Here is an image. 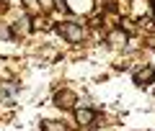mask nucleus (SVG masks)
Listing matches in <instances>:
<instances>
[{
    "label": "nucleus",
    "instance_id": "obj_1",
    "mask_svg": "<svg viewBox=\"0 0 155 131\" xmlns=\"http://www.w3.org/2000/svg\"><path fill=\"white\" fill-rule=\"evenodd\" d=\"M57 33L60 36H65L67 41H83V36H85V28L80 26V23H60L57 26Z\"/></svg>",
    "mask_w": 155,
    "mask_h": 131
},
{
    "label": "nucleus",
    "instance_id": "obj_2",
    "mask_svg": "<svg viewBox=\"0 0 155 131\" xmlns=\"http://www.w3.org/2000/svg\"><path fill=\"white\" fill-rule=\"evenodd\" d=\"M18 98V82L16 80H3L0 82V100L3 103H13Z\"/></svg>",
    "mask_w": 155,
    "mask_h": 131
},
{
    "label": "nucleus",
    "instance_id": "obj_3",
    "mask_svg": "<svg viewBox=\"0 0 155 131\" xmlns=\"http://www.w3.org/2000/svg\"><path fill=\"white\" fill-rule=\"evenodd\" d=\"M54 105L62 108V111H72V108H78V98L70 90H60V93L54 95Z\"/></svg>",
    "mask_w": 155,
    "mask_h": 131
},
{
    "label": "nucleus",
    "instance_id": "obj_4",
    "mask_svg": "<svg viewBox=\"0 0 155 131\" xmlns=\"http://www.w3.org/2000/svg\"><path fill=\"white\" fill-rule=\"evenodd\" d=\"M96 118V111L93 108H75V121L78 126H91Z\"/></svg>",
    "mask_w": 155,
    "mask_h": 131
},
{
    "label": "nucleus",
    "instance_id": "obj_5",
    "mask_svg": "<svg viewBox=\"0 0 155 131\" xmlns=\"http://www.w3.org/2000/svg\"><path fill=\"white\" fill-rule=\"evenodd\" d=\"M153 67H142V70H137L134 72V85H140V87H147L150 82H153Z\"/></svg>",
    "mask_w": 155,
    "mask_h": 131
},
{
    "label": "nucleus",
    "instance_id": "obj_6",
    "mask_svg": "<svg viewBox=\"0 0 155 131\" xmlns=\"http://www.w3.org/2000/svg\"><path fill=\"white\" fill-rule=\"evenodd\" d=\"M31 26H34V23L28 21V16H21V18H18V23H13V26H11V33H13V36H26V33L31 31Z\"/></svg>",
    "mask_w": 155,
    "mask_h": 131
},
{
    "label": "nucleus",
    "instance_id": "obj_7",
    "mask_svg": "<svg viewBox=\"0 0 155 131\" xmlns=\"http://www.w3.org/2000/svg\"><path fill=\"white\" fill-rule=\"evenodd\" d=\"M150 13V0H132V18H145Z\"/></svg>",
    "mask_w": 155,
    "mask_h": 131
},
{
    "label": "nucleus",
    "instance_id": "obj_8",
    "mask_svg": "<svg viewBox=\"0 0 155 131\" xmlns=\"http://www.w3.org/2000/svg\"><path fill=\"white\" fill-rule=\"evenodd\" d=\"M41 129L44 131H67V126L62 121H52V118H44L41 121Z\"/></svg>",
    "mask_w": 155,
    "mask_h": 131
},
{
    "label": "nucleus",
    "instance_id": "obj_9",
    "mask_svg": "<svg viewBox=\"0 0 155 131\" xmlns=\"http://www.w3.org/2000/svg\"><path fill=\"white\" fill-rule=\"evenodd\" d=\"M109 44H111V46H124V44H127V33H124V31H114L109 36Z\"/></svg>",
    "mask_w": 155,
    "mask_h": 131
},
{
    "label": "nucleus",
    "instance_id": "obj_10",
    "mask_svg": "<svg viewBox=\"0 0 155 131\" xmlns=\"http://www.w3.org/2000/svg\"><path fill=\"white\" fill-rule=\"evenodd\" d=\"M132 28H134V23L129 21V18H124V21H122V31H124V33H129Z\"/></svg>",
    "mask_w": 155,
    "mask_h": 131
},
{
    "label": "nucleus",
    "instance_id": "obj_11",
    "mask_svg": "<svg viewBox=\"0 0 155 131\" xmlns=\"http://www.w3.org/2000/svg\"><path fill=\"white\" fill-rule=\"evenodd\" d=\"M21 3L28 8V11H36V8H39V0H21Z\"/></svg>",
    "mask_w": 155,
    "mask_h": 131
},
{
    "label": "nucleus",
    "instance_id": "obj_12",
    "mask_svg": "<svg viewBox=\"0 0 155 131\" xmlns=\"http://www.w3.org/2000/svg\"><path fill=\"white\" fill-rule=\"evenodd\" d=\"M39 8L49 11V8H54V0H39Z\"/></svg>",
    "mask_w": 155,
    "mask_h": 131
},
{
    "label": "nucleus",
    "instance_id": "obj_13",
    "mask_svg": "<svg viewBox=\"0 0 155 131\" xmlns=\"http://www.w3.org/2000/svg\"><path fill=\"white\" fill-rule=\"evenodd\" d=\"M54 8H60V11H67V5H65V0H54Z\"/></svg>",
    "mask_w": 155,
    "mask_h": 131
}]
</instances>
